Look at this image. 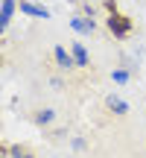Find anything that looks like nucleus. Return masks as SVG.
Instances as JSON below:
<instances>
[{
	"mask_svg": "<svg viewBox=\"0 0 146 158\" xmlns=\"http://www.w3.org/2000/svg\"><path fill=\"white\" fill-rule=\"evenodd\" d=\"M105 23H108V32H111L114 38H129L132 35V21L126 15H120V12H111Z\"/></svg>",
	"mask_w": 146,
	"mask_h": 158,
	"instance_id": "nucleus-1",
	"label": "nucleus"
},
{
	"mask_svg": "<svg viewBox=\"0 0 146 158\" xmlns=\"http://www.w3.org/2000/svg\"><path fill=\"white\" fill-rule=\"evenodd\" d=\"M70 27H73V32H79V35H91L96 29V23H94V18H82L79 15V18L70 21Z\"/></svg>",
	"mask_w": 146,
	"mask_h": 158,
	"instance_id": "nucleus-5",
	"label": "nucleus"
},
{
	"mask_svg": "<svg viewBox=\"0 0 146 158\" xmlns=\"http://www.w3.org/2000/svg\"><path fill=\"white\" fill-rule=\"evenodd\" d=\"M70 53H73V59H76V68H88V64H91V56H88V47H85V44L73 41Z\"/></svg>",
	"mask_w": 146,
	"mask_h": 158,
	"instance_id": "nucleus-6",
	"label": "nucleus"
},
{
	"mask_svg": "<svg viewBox=\"0 0 146 158\" xmlns=\"http://www.w3.org/2000/svg\"><path fill=\"white\" fill-rule=\"evenodd\" d=\"M18 9H21L23 15H29V18H38V21H47V18H50V9L35 6V3H29V0H18Z\"/></svg>",
	"mask_w": 146,
	"mask_h": 158,
	"instance_id": "nucleus-2",
	"label": "nucleus"
},
{
	"mask_svg": "<svg viewBox=\"0 0 146 158\" xmlns=\"http://www.w3.org/2000/svg\"><path fill=\"white\" fill-rule=\"evenodd\" d=\"M35 120H38L41 126H50L53 120H56V111H53V108H41V111L35 114Z\"/></svg>",
	"mask_w": 146,
	"mask_h": 158,
	"instance_id": "nucleus-9",
	"label": "nucleus"
},
{
	"mask_svg": "<svg viewBox=\"0 0 146 158\" xmlns=\"http://www.w3.org/2000/svg\"><path fill=\"white\" fill-rule=\"evenodd\" d=\"M105 106L111 108L114 114H120V117H123V114H129V102H126L123 97H117V94H108V97H105Z\"/></svg>",
	"mask_w": 146,
	"mask_h": 158,
	"instance_id": "nucleus-7",
	"label": "nucleus"
},
{
	"mask_svg": "<svg viewBox=\"0 0 146 158\" xmlns=\"http://www.w3.org/2000/svg\"><path fill=\"white\" fill-rule=\"evenodd\" d=\"M15 9H18V0H0V29H6L12 23Z\"/></svg>",
	"mask_w": 146,
	"mask_h": 158,
	"instance_id": "nucleus-4",
	"label": "nucleus"
},
{
	"mask_svg": "<svg viewBox=\"0 0 146 158\" xmlns=\"http://www.w3.org/2000/svg\"><path fill=\"white\" fill-rule=\"evenodd\" d=\"M53 59H56V64L62 70H70V68H76V59H73V53H67L62 44H56L53 47Z\"/></svg>",
	"mask_w": 146,
	"mask_h": 158,
	"instance_id": "nucleus-3",
	"label": "nucleus"
},
{
	"mask_svg": "<svg viewBox=\"0 0 146 158\" xmlns=\"http://www.w3.org/2000/svg\"><path fill=\"white\" fill-rule=\"evenodd\" d=\"M111 82L126 85V82H129V70H111Z\"/></svg>",
	"mask_w": 146,
	"mask_h": 158,
	"instance_id": "nucleus-10",
	"label": "nucleus"
},
{
	"mask_svg": "<svg viewBox=\"0 0 146 158\" xmlns=\"http://www.w3.org/2000/svg\"><path fill=\"white\" fill-rule=\"evenodd\" d=\"M6 152H9L12 158H35V155H32V149H29V147H21V143H12Z\"/></svg>",
	"mask_w": 146,
	"mask_h": 158,
	"instance_id": "nucleus-8",
	"label": "nucleus"
},
{
	"mask_svg": "<svg viewBox=\"0 0 146 158\" xmlns=\"http://www.w3.org/2000/svg\"><path fill=\"white\" fill-rule=\"evenodd\" d=\"M105 9H108V15H111V12H117V0H105Z\"/></svg>",
	"mask_w": 146,
	"mask_h": 158,
	"instance_id": "nucleus-11",
	"label": "nucleus"
}]
</instances>
